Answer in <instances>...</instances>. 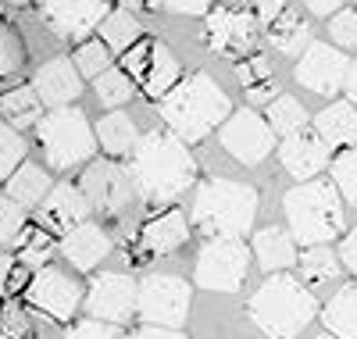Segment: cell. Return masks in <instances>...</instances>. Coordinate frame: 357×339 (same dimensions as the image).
Masks as SVG:
<instances>
[{
    "label": "cell",
    "instance_id": "cell-39",
    "mask_svg": "<svg viewBox=\"0 0 357 339\" xmlns=\"http://www.w3.org/2000/svg\"><path fill=\"white\" fill-rule=\"evenodd\" d=\"M329 36L340 47H357V11L354 8H347V11L329 18Z\"/></svg>",
    "mask_w": 357,
    "mask_h": 339
},
{
    "label": "cell",
    "instance_id": "cell-34",
    "mask_svg": "<svg viewBox=\"0 0 357 339\" xmlns=\"http://www.w3.org/2000/svg\"><path fill=\"white\" fill-rule=\"evenodd\" d=\"M75 68H79L82 75H93V79H100V75L111 68V47H107L104 40L79 43V50H75Z\"/></svg>",
    "mask_w": 357,
    "mask_h": 339
},
{
    "label": "cell",
    "instance_id": "cell-28",
    "mask_svg": "<svg viewBox=\"0 0 357 339\" xmlns=\"http://www.w3.org/2000/svg\"><path fill=\"white\" fill-rule=\"evenodd\" d=\"M307 36H311L307 22L296 15V11H289V8L272 25H268V40H272V47L282 50V54H301V47L307 43Z\"/></svg>",
    "mask_w": 357,
    "mask_h": 339
},
{
    "label": "cell",
    "instance_id": "cell-45",
    "mask_svg": "<svg viewBox=\"0 0 357 339\" xmlns=\"http://www.w3.org/2000/svg\"><path fill=\"white\" fill-rule=\"evenodd\" d=\"M250 4H254V15H257V22H261V25H272V22L286 11L282 0H250Z\"/></svg>",
    "mask_w": 357,
    "mask_h": 339
},
{
    "label": "cell",
    "instance_id": "cell-53",
    "mask_svg": "<svg viewBox=\"0 0 357 339\" xmlns=\"http://www.w3.org/2000/svg\"><path fill=\"white\" fill-rule=\"evenodd\" d=\"M8 4H15V8H18V4H29V0H8Z\"/></svg>",
    "mask_w": 357,
    "mask_h": 339
},
{
    "label": "cell",
    "instance_id": "cell-3",
    "mask_svg": "<svg viewBox=\"0 0 357 339\" xmlns=\"http://www.w3.org/2000/svg\"><path fill=\"white\" fill-rule=\"evenodd\" d=\"M318 315V300L293 275H268L250 296V318L268 339H296Z\"/></svg>",
    "mask_w": 357,
    "mask_h": 339
},
{
    "label": "cell",
    "instance_id": "cell-47",
    "mask_svg": "<svg viewBox=\"0 0 357 339\" xmlns=\"http://www.w3.org/2000/svg\"><path fill=\"white\" fill-rule=\"evenodd\" d=\"M165 8L175 15H204L211 8V0H165Z\"/></svg>",
    "mask_w": 357,
    "mask_h": 339
},
{
    "label": "cell",
    "instance_id": "cell-6",
    "mask_svg": "<svg viewBox=\"0 0 357 339\" xmlns=\"http://www.w3.org/2000/svg\"><path fill=\"white\" fill-rule=\"evenodd\" d=\"M36 136H40V146L47 153L50 168H75L93 158V150H97L93 143L97 136L79 107H54L50 114H43V121L36 126Z\"/></svg>",
    "mask_w": 357,
    "mask_h": 339
},
{
    "label": "cell",
    "instance_id": "cell-51",
    "mask_svg": "<svg viewBox=\"0 0 357 339\" xmlns=\"http://www.w3.org/2000/svg\"><path fill=\"white\" fill-rule=\"evenodd\" d=\"M347 93H350V100L357 104V57L350 61V75H347Z\"/></svg>",
    "mask_w": 357,
    "mask_h": 339
},
{
    "label": "cell",
    "instance_id": "cell-32",
    "mask_svg": "<svg viewBox=\"0 0 357 339\" xmlns=\"http://www.w3.org/2000/svg\"><path fill=\"white\" fill-rule=\"evenodd\" d=\"M268 126H272L275 133H282V136H293V133H301L307 126V111H304V104L296 97L282 93L279 100L268 104Z\"/></svg>",
    "mask_w": 357,
    "mask_h": 339
},
{
    "label": "cell",
    "instance_id": "cell-1",
    "mask_svg": "<svg viewBox=\"0 0 357 339\" xmlns=\"http://www.w3.org/2000/svg\"><path fill=\"white\" fill-rule=\"evenodd\" d=\"M132 186L143 200L151 204H172L183 197L186 186L197 179V161L186 150V140L175 133H146L132 158H129Z\"/></svg>",
    "mask_w": 357,
    "mask_h": 339
},
{
    "label": "cell",
    "instance_id": "cell-40",
    "mask_svg": "<svg viewBox=\"0 0 357 339\" xmlns=\"http://www.w3.org/2000/svg\"><path fill=\"white\" fill-rule=\"evenodd\" d=\"M236 75H240L243 86H254V82L272 79V65H268L264 54H254V57H247V61H240V65H236Z\"/></svg>",
    "mask_w": 357,
    "mask_h": 339
},
{
    "label": "cell",
    "instance_id": "cell-4",
    "mask_svg": "<svg viewBox=\"0 0 357 339\" xmlns=\"http://www.w3.org/2000/svg\"><path fill=\"white\" fill-rule=\"evenodd\" d=\"M286 225L304 246H329L343 232V204L336 182H301L282 197Z\"/></svg>",
    "mask_w": 357,
    "mask_h": 339
},
{
    "label": "cell",
    "instance_id": "cell-19",
    "mask_svg": "<svg viewBox=\"0 0 357 339\" xmlns=\"http://www.w3.org/2000/svg\"><path fill=\"white\" fill-rule=\"evenodd\" d=\"M190 229H186V214L183 211H165L158 218H151L143 229H139V261L146 257H161V254H175L178 246L186 243Z\"/></svg>",
    "mask_w": 357,
    "mask_h": 339
},
{
    "label": "cell",
    "instance_id": "cell-7",
    "mask_svg": "<svg viewBox=\"0 0 357 339\" xmlns=\"http://www.w3.org/2000/svg\"><path fill=\"white\" fill-rule=\"evenodd\" d=\"M250 254L254 250H247L243 239H236V236L207 239L204 250L197 254V271H193L197 286L211 289V293H236L247 279Z\"/></svg>",
    "mask_w": 357,
    "mask_h": 339
},
{
    "label": "cell",
    "instance_id": "cell-11",
    "mask_svg": "<svg viewBox=\"0 0 357 339\" xmlns=\"http://www.w3.org/2000/svg\"><path fill=\"white\" fill-rule=\"evenodd\" d=\"M136 303H139V286L122 271H100L86 293V311L111 325L129 322Z\"/></svg>",
    "mask_w": 357,
    "mask_h": 339
},
{
    "label": "cell",
    "instance_id": "cell-5",
    "mask_svg": "<svg viewBox=\"0 0 357 339\" xmlns=\"http://www.w3.org/2000/svg\"><path fill=\"white\" fill-rule=\"evenodd\" d=\"M257 214V193L247 182H232V179H207L200 182L197 200H193V225L207 236H236L240 239Z\"/></svg>",
    "mask_w": 357,
    "mask_h": 339
},
{
    "label": "cell",
    "instance_id": "cell-26",
    "mask_svg": "<svg viewBox=\"0 0 357 339\" xmlns=\"http://www.w3.org/2000/svg\"><path fill=\"white\" fill-rule=\"evenodd\" d=\"M0 107H4V118H8V126L15 129H25V126H40V93H36V86H15L4 93V100H0Z\"/></svg>",
    "mask_w": 357,
    "mask_h": 339
},
{
    "label": "cell",
    "instance_id": "cell-25",
    "mask_svg": "<svg viewBox=\"0 0 357 339\" xmlns=\"http://www.w3.org/2000/svg\"><path fill=\"white\" fill-rule=\"evenodd\" d=\"M50 193V179L40 165H18V172L8 179V197L18 200L22 207H36Z\"/></svg>",
    "mask_w": 357,
    "mask_h": 339
},
{
    "label": "cell",
    "instance_id": "cell-50",
    "mask_svg": "<svg viewBox=\"0 0 357 339\" xmlns=\"http://www.w3.org/2000/svg\"><path fill=\"white\" fill-rule=\"evenodd\" d=\"M126 11H158L165 0H122Z\"/></svg>",
    "mask_w": 357,
    "mask_h": 339
},
{
    "label": "cell",
    "instance_id": "cell-18",
    "mask_svg": "<svg viewBox=\"0 0 357 339\" xmlns=\"http://www.w3.org/2000/svg\"><path fill=\"white\" fill-rule=\"evenodd\" d=\"M279 158H282V168L296 179V182H311L325 165H329V143H325L318 133H293L286 136V143L279 146Z\"/></svg>",
    "mask_w": 357,
    "mask_h": 339
},
{
    "label": "cell",
    "instance_id": "cell-44",
    "mask_svg": "<svg viewBox=\"0 0 357 339\" xmlns=\"http://www.w3.org/2000/svg\"><path fill=\"white\" fill-rule=\"evenodd\" d=\"M247 100H250V104H272V100H279V86H275V79H264V82L247 86Z\"/></svg>",
    "mask_w": 357,
    "mask_h": 339
},
{
    "label": "cell",
    "instance_id": "cell-27",
    "mask_svg": "<svg viewBox=\"0 0 357 339\" xmlns=\"http://www.w3.org/2000/svg\"><path fill=\"white\" fill-rule=\"evenodd\" d=\"M97 140L100 146L111 153V158H122V153H132L139 136H136V126L129 114H104L100 126H97Z\"/></svg>",
    "mask_w": 357,
    "mask_h": 339
},
{
    "label": "cell",
    "instance_id": "cell-35",
    "mask_svg": "<svg viewBox=\"0 0 357 339\" xmlns=\"http://www.w3.org/2000/svg\"><path fill=\"white\" fill-rule=\"evenodd\" d=\"M333 182H336V190L357 207V146H347L333 161Z\"/></svg>",
    "mask_w": 357,
    "mask_h": 339
},
{
    "label": "cell",
    "instance_id": "cell-48",
    "mask_svg": "<svg viewBox=\"0 0 357 339\" xmlns=\"http://www.w3.org/2000/svg\"><path fill=\"white\" fill-rule=\"evenodd\" d=\"M304 4H307L311 15H325V18H329V15H340L343 11L347 0H304Z\"/></svg>",
    "mask_w": 357,
    "mask_h": 339
},
{
    "label": "cell",
    "instance_id": "cell-17",
    "mask_svg": "<svg viewBox=\"0 0 357 339\" xmlns=\"http://www.w3.org/2000/svg\"><path fill=\"white\" fill-rule=\"evenodd\" d=\"M89 207H93V200L82 193V186L61 182V186H54V190L47 193V200L40 204V225H47L50 232L68 236L72 229L86 225Z\"/></svg>",
    "mask_w": 357,
    "mask_h": 339
},
{
    "label": "cell",
    "instance_id": "cell-24",
    "mask_svg": "<svg viewBox=\"0 0 357 339\" xmlns=\"http://www.w3.org/2000/svg\"><path fill=\"white\" fill-rule=\"evenodd\" d=\"M325 332H333L340 339H357V282L343 286L321 311Z\"/></svg>",
    "mask_w": 357,
    "mask_h": 339
},
{
    "label": "cell",
    "instance_id": "cell-9",
    "mask_svg": "<svg viewBox=\"0 0 357 339\" xmlns=\"http://www.w3.org/2000/svg\"><path fill=\"white\" fill-rule=\"evenodd\" d=\"M122 65L143 86V93L151 100H165L172 89L178 86V61L172 57V50L165 43L139 40L132 50H126Z\"/></svg>",
    "mask_w": 357,
    "mask_h": 339
},
{
    "label": "cell",
    "instance_id": "cell-49",
    "mask_svg": "<svg viewBox=\"0 0 357 339\" xmlns=\"http://www.w3.org/2000/svg\"><path fill=\"white\" fill-rule=\"evenodd\" d=\"M132 339H186L183 332H175V329H161V325H146V329H139Z\"/></svg>",
    "mask_w": 357,
    "mask_h": 339
},
{
    "label": "cell",
    "instance_id": "cell-52",
    "mask_svg": "<svg viewBox=\"0 0 357 339\" xmlns=\"http://www.w3.org/2000/svg\"><path fill=\"white\" fill-rule=\"evenodd\" d=\"M318 339H340V336H333V332H325V336H318Z\"/></svg>",
    "mask_w": 357,
    "mask_h": 339
},
{
    "label": "cell",
    "instance_id": "cell-8",
    "mask_svg": "<svg viewBox=\"0 0 357 339\" xmlns=\"http://www.w3.org/2000/svg\"><path fill=\"white\" fill-rule=\"evenodd\" d=\"M190 311V286L178 275H146L139 282V303L136 315L146 325L161 329H178Z\"/></svg>",
    "mask_w": 357,
    "mask_h": 339
},
{
    "label": "cell",
    "instance_id": "cell-46",
    "mask_svg": "<svg viewBox=\"0 0 357 339\" xmlns=\"http://www.w3.org/2000/svg\"><path fill=\"white\" fill-rule=\"evenodd\" d=\"M340 261H343V268H350V271L357 275V229H350V232L343 236V246H340Z\"/></svg>",
    "mask_w": 357,
    "mask_h": 339
},
{
    "label": "cell",
    "instance_id": "cell-42",
    "mask_svg": "<svg viewBox=\"0 0 357 339\" xmlns=\"http://www.w3.org/2000/svg\"><path fill=\"white\" fill-rule=\"evenodd\" d=\"M33 275H29L22 264H11V257H4V289L8 293H18V289H29Z\"/></svg>",
    "mask_w": 357,
    "mask_h": 339
},
{
    "label": "cell",
    "instance_id": "cell-36",
    "mask_svg": "<svg viewBox=\"0 0 357 339\" xmlns=\"http://www.w3.org/2000/svg\"><path fill=\"white\" fill-rule=\"evenodd\" d=\"M22 158H25V143H22V136H18L11 126H4V129H0V175L11 179V175L18 172L15 165H22Z\"/></svg>",
    "mask_w": 357,
    "mask_h": 339
},
{
    "label": "cell",
    "instance_id": "cell-22",
    "mask_svg": "<svg viewBox=\"0 0 357 339\" xmlns=\"http://www.w3.org/2000/svg\"><path fill=\"white\" fill-rule=\"evenodd\" d=\"M254 257H257V264L268 271V275H275V271H282V268H289L293 261H296V246H293V232H286V229H279V225H268V229H261L257 236H254Z\"/></svg>",
    "mask_w": 357,
    "mask_h": 339
},
{
    "label": "cell",
    "instance_id": "cell-14",
    "mask_svg": "<svg viewBox=\"0 0 357 339\" xmlns=\"http://www.w3.org/2000/svg\"><path fill=\"white\" fill-rule=\"evenodd\" d=\"M29 303L43 311L50 322H72V315L79 311V300H82V289L79 282H72L65 271L57 268H40L33 275V282L25 289Z\"/></svg>",
    "mask_w": 357,
    "mask_h": 339
},
{
    "label": "cell",
    "instance_id": "cell-29",
    "mask_svg": "<svg viewBox=\"0 0 357 339\" xmlns=\"http://www.w3.org/2000/svg\"><path fill=\"white\" fill-rule=\"evenodd\" d=\"M340 254H333L329 246H307L301 254V279L307 286H325L340 275Z\"/></svg>",
    "mask_w": 357,
    "mask_h": 339
},
{
    "label": "cell",
    "instance_id": "cell-16",
    "mask_svg": "<svg viewBox=\"0 0 357 339\" xmlns=\"http://www.w3.org/2000/svg\"><path fill=\"white\" fill-rule=\"evenodd\" d=\"M82 193L93 200V207H100L104 214H118L126 204H129V193L136 190L132 186V175L126 168H118L114 161H97L82 172Z\"/></svg>",
    "mask_w": 357,
    "mask_h": 339
},
{
    "label": "cell",
    "instance_id": "cell-31",
    "mask_svg": "<svg viewBox=\"0 0 357 339\" xmlns=\"http://www.w3.org/2000/svg\"><path fill=\"white\" fill-rule=\"evenodd\" d=\"M15 254L22 264H47L54 257V236L47 225H25L22 236L15 239Z\"/></svg>",
    "mask_w": 357,
    "mask_h": 339
},
{
    "label": "cell",
    "instance_id": "cell-41",
    "mask_svg": "<svg viewBox=\"0 0 357 339\" xmlns=\"http://www.w3.org/2000/svg\"><path fill=\"white\" fill-rule=\"evenodd\" d=\"M0 43H4V57H0V72L11 75V72L22 65V43L15 40L11 29H4V36H0Z\"/></svg>",
    "mask_w": 357,
    "mask_h": 339
},
{
    "label": "cell",
    "instance_id": "cell-20",
    "mask_svg": "<svg viewBox=\"0 0 357 339\" xmlns=\"http://www.w3.org/2000/svg\"><path fill=\"white\" fill-rule=\"evenodd\" d=\"M79 75H82V72L72 65L68 57H54V61H47V65L36 72L33 86H36V93H40L43 104H50V107H68V104L82 93Z\"/></svg>",
    "mask_w": 357,
    "mask_h": 339
},
{
    "label": "cell",
    "instance_id": "cell-33",
    "mask_svg": "<svg viewBox=\"0 0 357 339\" xmlns=\"http://www.w3.org/2000/svg\"><path fill=\"white\" fill-rule=\"evenodd\" d=\"M132 75L126 68H107L100 79H97V100L104 107H122L129 97H132Z\"/></svg>",
    "mask_w": 357,
    "mask_h": 339
},
{
    "label": "cell",
    "instance_id": "cell-13",
    "mask_svg": "<svg viewBox=\"0 0 357 339\" xmlns=\"http://www.w3.org/2000/svg\"><path fill=\"white\" fill-rule=\"evenodd\" d=\"M296 82L307 86L318 97H333L340 89H347V75H350V61L329 47V43H311L301 54V65H296Z\"/></svg>",
    "mask_w": 357,
    "mask_h": 339
},
{
    "label": "cell",
    "instance_id": "cell-30",
    "mask_svg": "<svg viewBox=\"0 0 357 339\" xmlns=\"http://www.w3.org/2000/svg\"><path fill=\"white\" fill-rule=\"evenodd\" d=\"M100 40L111 50H132L143 40V25L132 18V11H111L100 25Z\"/></svg>",
    "mask_w": 357,
    "mask_h": 339
},
{
    "label": "cell",
    "instance_id": "cell-15",
    "mask_svg": "<svg viewBox=\"0 0 357 339\" xmlns=\"http://www.w3.org/2000/svg\"><path fill=\"white\" fill-rule=\"evenodd\" d=\"M272 126H268V118L254 114V111H240L232 114L225 126H222V146L232 153L236 161L243 165H257L264 161L268 153H272Z\"/></svg>",
    "mask_w": 357,
    "mask_h": 339
},
{
    "label": "cell",
    "instance_id": "cell-38",
    "mask_svg": "<svg viewBox=\"0 0 357 339\" xmlns=\"http://www.w3.org/2000/svg\"><path fill=\"white\" fill-rule=\"evenodd\" d=\"M65 339H126L122 329L111 325V322H100V318H86V322H75L68 329Z\"/></svg>",
    "mask_w": 357,
    "mask_h": 339
},
{
    "label": "cell",
    "instance_id": "cell-2",
    "mask_svg": "<svg viewBox=\"0 0 357 339\" xmlns=\"http://www.w3.org/2000/svg\"><path fill=\"white\" fill-rule=\"evenodd\" d=\"M229 111H232V104H229V97L222 93V86H218L211 75H204V72L178 79V86L161 100L165 126H168L175 136H183L186 143L204 140L215 126L229 121Z\"/></svg>",
    "mask_w": 357,
    "mask_h": 339
},
{
    "label": "cell",
    "instance_id": "cell-10",
    "mask_svg": "<svg viewBox=\"0 0 357 339\" xmlns=\"http://www.w3.org/2000/svg\"><path fill=\"white\" fill-rule=\"evenodd\" d=\"M40 22L61 40H82L111 15V0H36Z\"/></svg>",
    "mask_w": 357,
    "mask_h": 339
},
{
    "label": "cell",
    "instance_id": "cell-12",
    "mask_svg": "<svg viewBox=\"0 0 357 339\" xmlns=\"http://www.w3.org/2000/svg\"><path fill=\"white\" fill-rule=\"evenodd\" d=\"M207 47L222 57H240L254 47V29H257V15H250L243 4H222L207 15Z\"/></svg>",
    "mask_w": 357,
    "mask_h": 339
},
{
    "label": "cell",
    "instance_id": "cell-37",
    "mask_svg": "<svg viewBox=\"0 0 357 339\" xmlns=\"http://www.w3.org/2000/svg\"><path fill=\"white\" fill-rule=\"evenodd\" d=\"M22 211L25 207L18 200L4 197V207H0V239H4V246H11L22 236V229H25V214Z\"/></svg>",
    "mask_w": 357,
    "mask_h": 339
},
{
    "label": "cell",
    "instance_id": "cell-23",
    "mask_svg": "<svg viewBox=\"0 0 357 339\" xmlns=\"http://www.w3.org/2000/svg\"><path fill=\"white\" fill-rule=\"evenodd\" d=\"M314 133L329 146H357V107L340 100L314 114Z\"/></svg>",
    "mask_w": 357,
    "mask_h": 339
},
{
    "label": "cell",
    "instance_id": "cell-21",
    "mask_svg": "<svg viewBox=\"0 0 357 339\" xmlns=\"http://www.w3.org/2000/svg\"><path fill=\"white\" fill-rule=\"evenodd\" d=\"M61 254H65V261L72 264V268H79V271H93L107 254H111V239H107V232L100 229V225H79V229H72L65 239H61Z\"/></svg>",
    "mask_w": 357,
    "mask_h": 339
},
{
    "label": "cell",
    "instance_id": "cell-43",
    "mask_svg": "<svg viewBox=\"0 0 357 339\" xmlns=\"http://www.w3.org/2000/svg\"><path fill=\"white\" fill-rule=\"evenodd\" d=\"M4 339H29V322L18 307H8L4 311Z\"/></svg>",
    "mask_w": 357,
    "mask_h": 339
}]
</instances>
